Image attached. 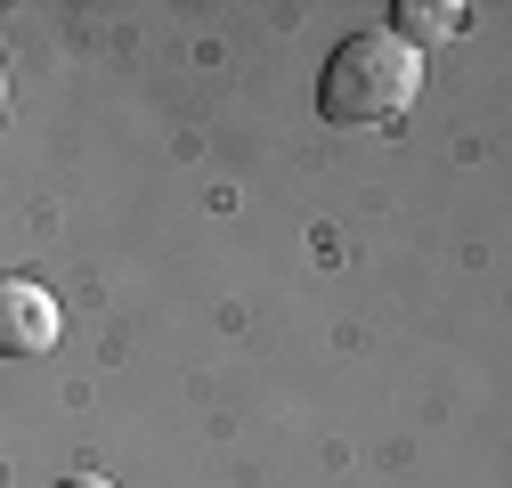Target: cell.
<instances>
[{"mask_svg":"<svg viewBox=\"0 0 512 488\" xmlns=\"http://www.w3.org/2000/svg\"><path fill=\"white\" fill-rule=\"evenodd\" d=\"M391 17H399L391 33H399L407 49H423V41H447V33H464V25H472V17L456 9V0H399Z\"/></svg>","mask_w":512,"mask_h":488,"instance_id":"3","label":"cell"},{"mask_svg":"<svg viewBox=\"0 0 512 488\" xmlns=\"http://www.w3.org/2000/svg\"><path fill=\"white\" fill-rule=\"evenodd\" d=\"M57 488H114V480H98V472H74V480H57Z\"/></svg>","mask_w":512,"mask_h":488,"instance_id":"4","label":"cell"},{"mask_svg":"<svg viewBox=\"0 0 512 488\" xmlns=\"http://www.w3.org/2000/svg\"><path fill=\"white\" fill-rule=\"evenodd\" d=\"M423 90V49L399 33H350L326 74H317V114L326 122H399Z\"/></svg>","mask_w":512,"mask_h":488,"instance_id":"1","label":"cell"},{"mask_svg":"<svg viewBox=\"0 0 512 488\" xmlns=\"http://www.w3.org/2000/svg\"><path fill=\"white\" fill-rule=\"evenodd\" d=\"M57 342V293L33 277H0V358H41Z\"/></svg>","mask_w":512,"mask_h":488,"instance_id":"2","label":"cell"},{"mask_svg":"<svg viewBox=\"0 0 512 488\" xmlns=\"http://www.w3.org/2000/svg\"><path fill=\"white\" fill-rule=\"evenodd\" d=\"M0 106H9V82H0Z\"/></svg>","mask_w":512,"mask_h":488,"instance_id":"5","label":"cell"}]
</instances>
